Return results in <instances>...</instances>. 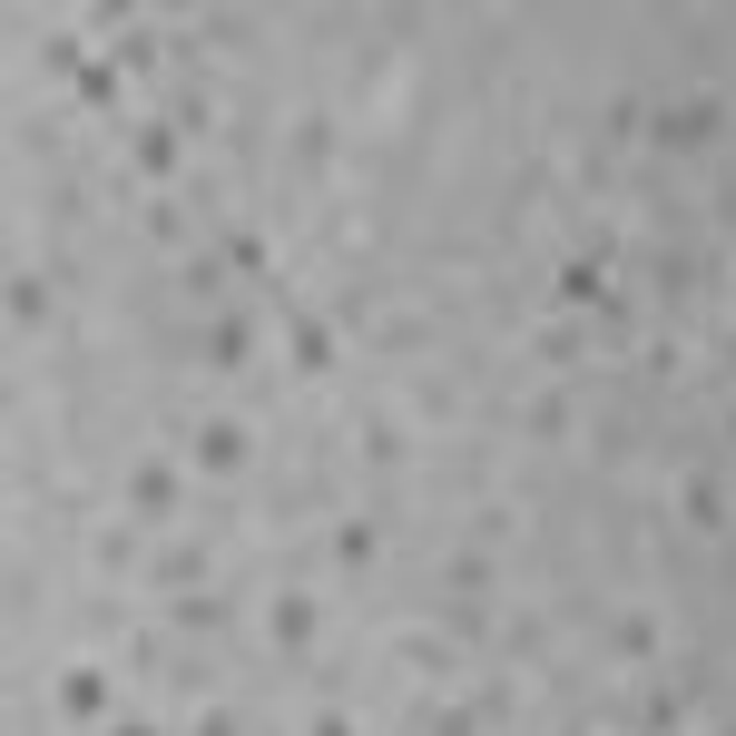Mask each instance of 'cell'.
I'll return each mask as SVG.
<instances>
[{"label":"cell","mask_w":736,"mask_h":736,"mask_svg":"<svg viewBox=\"0 0 736 736\" xmlns=\"http://www.w3.org/2000/svg\"><path fill=\"white\" fill-rule=\"evenodd\" d=\"M138 511H147V520L177 511V471H167V462H157V471H138Z\"/></svg>","instance_id":"cell-1"},{"label":"cell","mask_w":736,"mask_h":736,"mask_svg":"<svg viewBox=\"0 0 736 736\" xmlns=\"http://www.w3.org/2000/svg\"><path fill=\"white\" fill-rule=\"evenodd\" d=\"M60 697H70L79 717H99V707H108V687H99V677H89V667H79V677H70V687H60Z\"/></svg>","instance_id":"cell-2"}]
</instances>
